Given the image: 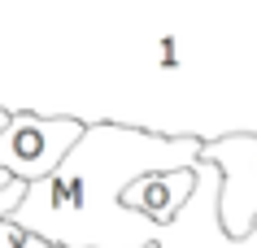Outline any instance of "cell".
Listing matches in <instances>:
<instances>
[{"instance_id":"obj_3","label":"cell","mask_w":257,"mask_h":248,"mask_svg":"<svg viewBox=\"0 0 257 248\" xmlns=\"http://www.w3.org/2000/svg\"><path fill=\"white\" fill-rule=\"evenodd\" d=\"M218 200H222V170L214 161H196V192L183 205L170 226H157V248H257V222L248 235H227L222 218H218Z\"/></svg>"},{"instance_id":"obj_4","label":"cell","mask_w":257,"mask_h":248,"mask_svg":"<svg viewBox=\"0 0 257 248\" xmlns=\"http://www.w3.org/2000/svg\"><path fill=\"white\" fill-rule=\"evenodd\" d=\"M205 161L222 170V200H218V218L227 235H248L257 222V135H227L201 148Z\"/></svg>"},{"instance_id":"obj_2","label":"cell","mask_w":257,"mask_h":248,"mask_svg":"<svg viewBox=\"0 0 257 248\" xmlns=\"http://www.w3.org/2000/svg\"><path fill=\"white\" fill-rule=\"evenodd\" d=\"M83 131L87 122L79 118H40V113L9 109V122L0 126V170L22 183L48 179L66 161V152L83 139Z\"/></svg>"},{"instance_id":"obj_6","label":"cell","mask_w":257,"mask_h":248,"mask_svg":"<svg viewBox=\"0 0 257 248\" xmlns=\"http://www.w3.org/2000/svg\"><path fill=\"white\" fill-rule=\"evenodd\" d=\"M22 196H27V183H22V179H9V183H5V187H0V218H9Z\"/></svg>"},{"instance_id":"obj_8","label":"cell","mask_w":257,"mask_h":248,"mask_svg":"<svg viewBox=\"0 0 257 248\" xmlns=\"http://www.w3.org/2000/svg\"><path fill=\"white\" fill-rule=\"evenodd\" d=\"M144 248H157V244H144Z\"/></svg>"},{"instance_id":"obj_1","label":"cell","mask_w":257,"mask_h":248,"mask_svg":"<svg viewBox=\"0 0 257 248\" xmlns=\"http://www.w3.org/2000/svg\"><path fill=\"white\" fill-rule=\"evenodd\" d=\"M196 135H153L118 122H92L48 179L27 183L9 218L61 248H144L157 239L144 213L122 205L126 183L201 161Z\"/></svg>"},{"instance_id":"obj_5","label":"cell","mask_w":257,"mask_h":248,"mask_svg":"<svg viewBox=\"0 0 257 248\" xmlns=\"http://www.w3.org/2000/svg\"><path fill=\"white\" fill-rule=\"evenodd\" d=\"M196 192V165L188 170H157V174H144V179L126 183L122 192V205L144 213L153 226H170V222L183 213V205Z\"/></svg>"},{"instance_id":"obj_7","label":"cell","mask_w":257,"mask_h":248,"mask_svg":"<svg viewBox=\"0 0 257 248\" xmlns=\"http://www.w3.org/2000/svg\"><path fill=\"white\" fill-rule=\"evenodd\" d=\"M5 122H9V109H0V126H5ZM9 179H14V174H5V170H0V187H5Z\"/></svg>"}]
</instances>
